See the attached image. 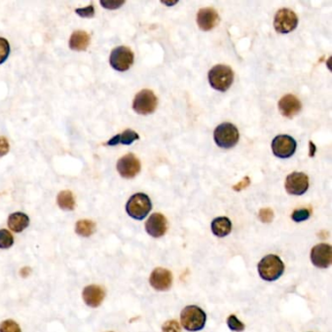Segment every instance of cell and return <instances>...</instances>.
<instances>
[{"instance_id":"1","label":"cell","mask_w":332,"mask_h":332,"mask_svg":"<svg viewBox=\"0 0 332 332\" xmlns=\"http://www.w3.org/2000/svg\"><path fill=\"white\" fill-rule=\"evenodd\" d=\"M284 262L278 255L275 254L266 255L258 263V273L260 277L267 282H274L278 280L284 274Z\"/></svg>"},{"instance_id":"2","label":"cell","mask_w":332,"mask_h":332,"mask_svg":"<svg viewBox=\"0 0 332 332\" xmlns=\"http://www.w3.org/2000/svg\"><path fill=\"white\" fill-rule=\"evenodd\" d=\"M181 324L188 331H199L205 327L206 313L198 306L190 305L185 307L180 314Z\"/></svg>"},{"instance_id":"3","label":"cell","mask_w":332,"mask_h":332,"mask_svg":"<svg viewBox=\"0 0 332 332\" xmlns=\"http://www.w3.org/2000/svg\"><path fill=\"white\" fill-rule=\"evenodd\" d=\"M233 80V70L227 65H215L208 72V82L210 86L220 92L227 91L231 87Z\"/></svg>"},{"instance_id":"4","label":"cell","mask_w":332,"mask_h":332,"mask_svg":"<svg viewBox=\"0 0 332 332\" xmlns=\"http://www.w3.org/2000/svg\"><path fill=\"white\" fill-rule=\"evenodd\" d=\"M152 204L149 197L144 193L133 195L126 205L127 213L137 220H143L150 212Z\"/></svg>"},{"instance_id":"5","label":"cell","mask_w":332,"mask_h":332,"mask_svg":"<svg viewBox=\"0 0 332 332\" xmlns=\"http://www.w3.org/2000/svg\"><path fill=\"white\" fill-rule=\"evenodd\" d=\"M240 135L237 127L231 123H222L214 130L213 139L222 148H232L237 144Z\"/></svg>"},{"instance_id":"6","label":"cell","mask_w":332,"mask_h":332,"mask_svg":"<svg viewBox=\"0 0 332 332\" xmlns=\"http://www.w3.org/2000/svg\"><path fill=\"white\" fill-rule=\"evenodd\" d=\"M158 105V98L150 90H142L134 99L133 108L138 114L148 115L153 113Z\"/></svg>"},{"instance_id":"7","label":"cell","mask_w":332,"mask_h":332,"mask_svg":"<svg viewBox=\"0 0 332 332\" xmlns=\"http://www.w3.org/2000/svg\"><path fill=\"white\" fill-rule=\"evenodd\" d=\"M109 63L117 71H126L134 63V53L130 48L119 46L112 50Z\"/></svg>"},{"instance_id":"8","label":"cell","mask_w":332,"mask_h":332,"mask_svg":"<svg viewBox=\"0 0 332 332\" xmlns=\"http://www.w3.org/2000/svg\"><path fill=\"white\" fill-rule=\"evenodd\" d=\"M298 25V18L296 14L287 8L279 10L274 19L275 30L280 33H288L296 29Z\"/></svg>"},{"instance_id":"9","label":"cell","mask_w":332,"mask_h":332,"mask_svg":"<svg viewBox=\"0 0 332 332\" xmlns=\"http://www.w3.org/2000/svg\"><path fill=\"white\" fill-rule=\"evenodd\" d=\"M272 150L279 158H289L295 153L296 142L289 136H278L272 142Z\"/></svg>"},{"instance_id":"10","label":"cell","mask_w":332,"mask_h":332,"mask_svg":"<svg viewBox=\"0 0 332 332\" xmlns=\"http://www.w3.org/2000/svg\"><path fill=\"white\" fill-rule=\"evenodd\" d=\"M312 263L320 269L328 268L332 263L331 246L328 244H318L311 251Z\"/></svg>"},{"instance_id":"11","label":"cell","mask_w":332,"mask_h":332,"mask_svg":"<svg viewBox=\"0 0 332 332\" xmlns=\"http://www.w3.org/2000/svg\"><path fill=\"white\" fill-rule=\"evenodd\" d=\"M309 188V177L303 173H292L285 179V190L288 194L300 196Z\"/></svg>"},{"instance_id":"12","label":"cell","mask_w":332,"mask_h":332,"mask_svg":"<svg viewBox=\"0 0 332 332\" xmlns=\"http://www.w3.org/2000/svg\"><path fill=\"white\" fill-rule=\"evenodd\" d=\"M117 171L124 178H133L141 171V162L134 154H127L118 160Z\"/></svg>"},{"instance_id":"13","label":"cell","mask_w":332,"mask_h":332,"mask_svg":"<svg viewBox=\"0 0 332 332\" xmlns=\"http://www.w3.org/2000/svg\"><path fill=\"white\" fill-rule=\"evenodd\" d=\"M150 285L158 291H166L173 285V274L165 268H156L149 278Z\"/></svg>"},{"instance_id":"14","label":"cell","mask_w":332,"mask_h":332,"mask_svg":"<svg viewBox=\"0 0 332 332\" xmlns=\"http://www.w3.org/2000/svg\"><path fill=\"white\" fill-rule=\"evenodd\" d=\"M145 230L151 237L164 236L168 230L167 218L162 213H153L145 223Z\"/></svg>"},{"instance_id":"15","label":"cell","mask_w":332,"mask_h":332,"mask_svg":"<svg viewBox=\"0 0 332 332\" xmlns=\"http://www.w3.org/2000/svg\"><path fill=\"white\" fill-rule=\"evenodd\" d=\"M219 22L218 13L212 8H203L197 14V24L202 31L208 32L215 28Z\"/></svg>"},{"instance_id":"16","label":"cell","mask_w":332,"mask_h":332,"mask_svg":"<svg viewBox=\"0 0 332 332\" xmlns=\"http://www.w3.org/2000/svg\"><path fill=\"white\" fill-rule=\"evenodd\" d=\"M82 296H83V300L87 306L96 308L102 303L105 296V292L104 289L99 285H88L84 288Z\"/></svg>"},{"instance_id":"17","label":"cell","mask_w":332,"mask_h":332,"mask_svg":"<svg viewBox=\"0 0 332 332\" xmlns=\"http://www.w3.org/2000/svg\"><path fill=\"white\" fill-rule=\"evenodd\" d=\"M300 100L295 95H285L279 101V109L283 116L287 118H292L297 115L301 110Z\"/></svg>"},{"instance_id":"18","label":"cell","mask_w":332,"mask_h":332,"mask_svg":"<svg viewBox=\"0 0 332 332\" xmlns=\"http://www.w3.org/2000/svg\"><path fill=\"white\" fill-rule=\"evenodd\" d=\"M91 37L87 32L76 31L73 32L69 39V48L74 51H85L90 45Z\"/></svg>"},{"instance_id":"19","label":"cell","mask_w":332,"mask_h":332,"mask_svg":"<svg viewBox=\"0 0 332 332\" xmlns=\"http://www.w3.org/2000/svg\"><path fill=\"white\" fill-rule=\"evenodd\" d=\"M232 230V223L228 217H216L211 222V231L218 238L226 237Z\"/></svg>"},{"instance_id":"20","label":"cell","mask_w":332,"mask_h":332,"mask_svg":"<svg viewBox=\"0 0 332 332\" xmlns=\"http://www.w3.org/2000/svg\"><path fill=\"white\" fill-rule=\"evenodd\" d=\"M29 225H30V218L24 212H14L10 214L8 217L9 228L16 233L24 231Z\"/></svg>"},{"instance_id":"21","label":"cell","mask_w":332,"mask_h":332,"mask_svg":"<svg viewBox=\"0 0 332 332\" xmlns=\"http://www.w3.org/2000/svg\"><path fill=\"white\" fill-rule=\"evenodd\" d=\"M140 136L133 130H126L124 131L122 134L117 135L115 137H113L111 140H109L106 145H110V146H114L117 144H125V145H130L134 143L135 141L139 140Z\"/></svg>"},{"instance_id":"22","label":"cell","mask_w":332,"mask_h":332,"mask_svg":"<svg viewBox=\"0 0 332 332\" xmlns=\"http://www.w3.org/2000/svg\"><path fill=\"white\" fill-rule=\"evenodd\" d=\"M58 205L64 210H72L75 207V200L72 192L68 190H64L59 193L58 195Z\"/></svg>"},{"instance_id":"23","label":"cell","mask_w":332,"mask_h":332,"mask_svg":"<svg viewBox=\"0 0 332 332\" xmlns=\"http://www.w3.org/2000/svg\"><path fill=\"white\" fill-rule=\"evenodd\" d=\"M95 224L92 220L83 219L79 220L75 225V232L81 237H90L94 234Z\"/></svg>"},{"instance_id":"24","label":"cell","mask_w":332,"mask_h":332,"mask_svg":"<svg viewBox=\"0 0 332 332\" xmlns=\"http://www.w3.org/2000/svg\"><path fill=\"white\" fill-rule=\"evenodd\" d=\"M14 244V238L12 234L5 229L0 230V249H9Z\"/></svg>"},{"instance_id":"25","label":"cell","mask_w":332,"mask_h":332,"mask_svg":"<svg viewBox=\"0 0 332 332\" xmlns=\"http://www.w3.org/2000/svg\"><path fill=\"white\" fill-rule=\"evenodd\" d=\"M0 332H22V330L16 321L6 319L0 323Z\"/></svg>"},{"instance_id":"26","label":"cell","mask_w":332,"mask_h":332,"mask_svg":"<svg viewBox=\"0 0 332 332\" xmlns=\"http://www.w3.org/2000/svg\"><path fill=\"white\" fill-rule=\"evenodd\" d=\"M10 55V44L9 42L3 38L0 37V64L4 63Z\"/></svg>"},{"instance_id":"27","label":"cell","mask_w":332,"mask_h":332,"mask_svg":"<svg viewBox=\"0 0 332 332\" xmlns=\"http://www.w3.org/2000/svg\"><path fill=\"white\" fill-rule=\"evenodd\" d=\"M227 325L233 331L241 332L245 329V324L234 315H231L227 318Z\"/></svg>"},{"instance_id":"28","label":"cell","mask_w":332,"mask_h":332,"mask_svg":"<svg viewBox=\"0 0 332 332\" xmlns=\"http://www.w3.org/2000/svg\"><path fill=\"white\" fill-rule=\"evenodd\" d=\"M311 215V212L307 208H301V209H296L293 211L291 214L292 220L295 222H302L307 220Z\"/></svg>"},{"instance_id":"29","label":"cell","mask_w":332,"mask_h":332,"mask_svg":"<svg viewBox=\"0 0 332 332\" xmlns=\"http://www.w3.org/2000/svg\"><path fill=\"white\" fill-rule=\"evenodd\" d=\"M162 332H181V328L177 320L171 319L163 324Z\"/></svg>"},{"instance_id":"30","label":"cell","mask_w":332,"mask_h":332,"mask_svg":"<svg viewBox=\"0 0 332 332\" xmlns=\"http://www.w3.org/2000/svg\"><path fill=\"white\" fill-rule=\"evenodd\" d=\"M258 217L261 222H264V223H270V222H272L273 218H274V212L269 207L262 208V209L259 210Z\"/></svg>"},{"instance_id":"31","label":"cell","mask_w":332,"mask_h":332,"mask_svg":"<svg viewBox=\"0 0 332 332\" xmlns=\"http://www.w3.org/2000/svg\"><path fill=\"white\" fill-rule=\"evenodd\" d=\"M75 13L82 18H93L95 15V9H94V6L91 4L88 7L76 9Z\"/></svg>"},{"instance_id":"32","label":"cell","mask_w":332,"mask_h":332,"mask_svg":"<svg viewBox=\"0 0 332 332\" xmlns=\"http://www.w3.org/2000/svg\"><path fill=\"white\" fill-rule=\"evenodd\" d=\"M125 3V1H117V0H108V1H104L101 0L100 1V5L103 6L105 9L108 10H114V9H118L120 6H122Z\"/></svg>"},{"instance_id":"33","label":"cell","mask_w":332,"mask_h":332,"mask_svg":"<svg viewBox=\"0 0 332 332\" xmlns=\"http://www.w3.org/2000/svg\"><path fill=\"white\" fill-rule=\"evenodd\" d=\"M10 150V144L5 137H0V158L6 155Z\"/></svg>"},{"instance_id":"34","label":"cell","mask_w":332,"mask_h":332,"mask_svg":"<svg viewBox=\"0 0 332 332\" xmlns=\"http://www.w3.org/2000/svg\"><path fill=\"white\" fill-rule=\"evenodd\" d=\"M250 183H251L250 177H248V176L247 177H244L242 181H240L238 184L233 186V189L235 190V191H241V190L247 188L250 185Z\"/></svg>"},{"instance_id":"35","label":"cell","mask_w":332,"mask_h":332,"mask_svg":"<svg viewBox=\"0 0 332 332\" xmlns=\"http://www.w3.org/2000/svg\"><path fill=\"white\" fill-rule=\"evenodd\" d=\"M31 273H32V269H31L30 267H25V268H22L21 271H20V275H21L22 277H24V278H27V277H29V276L31 275Z\"/></svg>"},{"instance_id":"36","label":"cell","mask_w":332,"mask_h":332,"mask_svg":"<svg viewBox=\"0 0 332 332\" xmlns=\"http://www.w3.org/2000/svg\"><path fill=\"white\" fill-rule=\"evenodd\" d=\"M164 4H166V5H174V4H175V3H177V1H174V2H163Z\"/></svg>"}]
</instances>
